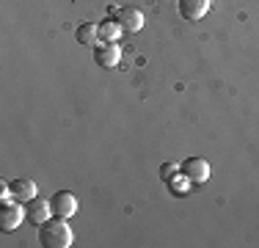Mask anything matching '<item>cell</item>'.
Wrapping results in <instances>:
<instances>
[{
    "label": "cell",
    "mask_w": 259,
    "mask_h": 248,
    "mask_svg": "<svg viewBox=\"0 0 259 248\" xmlns=\"http://www.w3.org/2000/svg\"><path fill=\"white\" fill-rule=\"evenodd\" d=\"M75 234H72V226L66 223V218H53L45 221L39 226V243L45 248H69Z\"/></svg>",
    "instance_id": "6da1fadb"
},
{
    "label": "cell",
    "mask_w": 259,
    "mask_h": 248,
    "mask_svg": "<svg viewBox=\"0 0 259 248\" xmlns=\"http://www.w3.org/2000/svg\"><path fill=\"white\" fill-rule=\"evenodd\" d=\"M121 61V47L119 42H100L94 47V64L102 69H116Z\"/></svg>",
    "instance_id": "7a4b0ae2"
},
{
    "label": "cell",
    "mask_w": 259,
    "mask_h": 248,
    "mask_svg": "<svg viewBox=\"0 0 259 248\" xmlns=\"http://www.w3.org/2000/svg\"><path fill=\"white\" fill-rule=\"evenodd\" d=\"M50 207H53L55 218L69 221L77 215V198H75V193H69V190H58V193H53V198H50Z\"/></svg>",
    "instance_id": "3957f363"
},
{
    "label": "cell",
    "mask_w": 259,
    "mask_h": 248,
    "mask_svg": "<svg viewBox=\"0 0 259 248\" xmlns=\"http://www.w3.org/2000/svg\"><path fill=\"white\" fill-rule=\"evenodd\" d=\"M20 223H25V210L20 201L0 204V232H17Z\"/></svg>",
    "instance_id": "277c9868"
},
{
    "label": "cell",
    "mask_w": 259,
    "mask_h": 248,
    "mask_svg": "<svg viewBox=\"0 0 259 248\" xmlns=\"http://www.w3.org/2000/svg\"><path fill=\"white\" fill-rule=\"evenodd\" d=\"M116 22L124 28V33H138L141 28H144V11L135 9V6H121V9H116Z\"/></svg>",
    "instance_id": "5b68a950"
},
{
    "label": "cell",
    "mask_w": 259,
    "mask_h": 248,
    "mask_svg": "<svg viewBox=\"0 0 259 248\" xmlns=\"http://www.w3.org/2000/svg\"><path fill=\"white\" fill-rule=\"evenodd\" d=\"M212 0H177V9H180V17L185 22H199L207 17Z\"/></svg>",
    "instance_id": "8992f818"
},
{
    "label": "cell",
    "mask_w": 259,
    "mask_h": 248,
    "mask_svg": "<svg viewBox=\"0 0 259 248\" xmlns=\"http://www.w3.org/2000/svg\"><path fill=\"white\" fill-rule=\"evenodd\" d=\"M53 218V207H50V201H45V198H30V201L25 204V221L28 223H33L36 229L41 226L45 221H50Z\"/></svg>",
    "instance_id": "52a82bcc"
},
{
    "label": "cell",
    "mask_w": 259,
    "mask_h": 248,
    "mask_svg": "<svg viewBox=\"0 0 259 248\" xmlns=\"http://www.w3.org/2000/svg\"><path fill=\"white\" fill-rule=\"evenodd\" d=\"M180 171H182L193 185H204L207 179H209V163H207L204 157H188V160L180 166Z\"/></svg>",
    "instance_id": "ba28073f"
},
{
    "label": "cell",
    "mask_w": 259,
    "mask_h": 248,
    "mask_svg": "<svg viewBox=\"0 0 259 248\" xmlns=\"http://www.w3.org/2000/svg\"><path fill=\"white\" fill-rule=\"evenodd\" d=\"M11 193H14V201L28 204L30 198L39 196V185H36L30 177H17L14 182H11Z\"/></svg>",
    "instance_id": "9c48e42d"
},
{
    "label": "cell",
    "mask_w": 259,
    "mask_h": 248,
    "mask_svg": "<svg viewBox=\"0 0 259 248\" xmlns=\"http://www.w3.org/2000/svg\"><path fill=\"white\" fill-rule=\"evenodd\" d=\"M75 39H77V45H83V47H97L100 45V25L80 22L77 30H75Z\"/></svg>",
    "instance_id": "30bf717a"
},
{
    "label": "cell",
    "mask_w": 259,
    "mask_h": 248,
    "mask_svg": "<svg viewBox=\"0 0 259 248\" xmlns=\"http://www.w3.org/2000/svg\"><path fill=\"white\" fill-rule=\"evenodd\" d=\"M124 36V28L116 22V17H105L100 22V42H119Z\"/></svg>",
    "instance_id": "8fae6325"
},
{
    "label": "cell",
    "mask_w": 259,
    "mask_h": 248,
    "mask_svg": "<svg viewBox=\"0 0 259 248\" xmlns=\"http://www.w3.org/2000/svg\"><path fill=\"white\" fill-rule=\"evenodd\" d=\"M171 188V193H177V196H182V193H188L190 188H193V182H190L188 177H185V174L180 171V174H174V177L168 179V182H165Z\"/></svg>",
    "instance_id": "7c38bea8"
},
{
    "label": "cell",
    "mask_w": 259,
    "mask_h": 248,
    "mask_svg": "<svg viewBox=\"0 0 259 248\" xmlns=\"http://www.w3.org/2000/svg\"><path fill=\"white\" fill-rule=\"evenodd\" d=\"M174 174H180V166H177V163H163V166H160V179H163V182H168Z\"/></svg>",
    "instance_id": "4fadbf2b"
},
{
    "label": "cell",
    "mask_w": 259,
    "mask_h": 248,
    "mask_svg": "<svg viewBox=\"0 0 259 248\" xmlns=\"http://www.w3.org/2000/svg\"><path fill=\"white\" fill-rule=\"evenodd\" d=\"M14 201V193H11V185L0 182V204H11Z\"/></svg>",
    "instance_id": "5bb4252c"
}]
</instances>
